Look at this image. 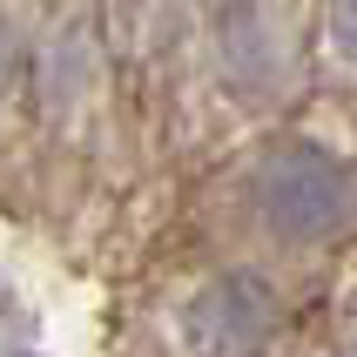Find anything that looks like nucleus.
Wrapping results in <instances>:
<instances>
[{
  "instance_id": "f257e3e1",
  "label": "nucleus",
  "mask_w": 357,
  "mask_h": 357,
  "mask_svg": "<svg viewBox=\"0 0 357 357\" xmlns=\"http://www.w3.org/2000/svg\"><path fill=\"white\" fill-rule=\"evenodd\" d=\"M250 209L277 243H331L357 222V169L310 135H283L250 169Z\"/></svg>"
},
{
  "instance_id": "f03ea898",
  "label": "nucleus",
  "mask_w": 357,
  "mask_h": 357,
  "mask_svg": "<svg viewBox=\"0 0 357 357\" xmlns=\"http://www.w3.org/2000/svg\"><path fill=\"white\" fill-rule=\"evenodd\" d=\"M283 324L277 290L250 270H222L182 303V344L189 357H263Z\"/></svg>"
},
{
  "instance_id": "7ed1b4c3",
  "label": "nucleus",
  "mask_w": 357,
  "mask_h": 357,
  "mask_svg": "<svg viewBox=\"0 0 357 357\" xmlns=\"http://www.w3.org/2000/svg\"><path fill=\"white\" fill-rule=\"evenodd\" d=\"M324 20H331V40H337V54L357 61V0H331L324 7Z\"/></svg>"
},
{
  "instance_id": "20e7f679",
  "label": "nucleus",
  "mask_w": 357,
  "mask_h": 357,
  "mask_svg": "<svg viewBox=\"0 0 357 357\" xmlns=\"http://www.w3.org/2000/svg\"><path fill=\"white\" fill-rule=\"evenodd\" d=\"M14 75H20V40H14V27L0 20V101H7V88H14Z\"/></svg>"
}]
</instances>
